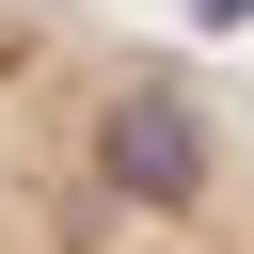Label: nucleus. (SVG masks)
Returning a JSON list of instances; mask_svg holds the SVG:
<instances>
[{
	"label": "nucleus",
	"mask_w": 254,
	"mask_h": 254,
	"mask_svg": "<svg viewBox=\"0 0 254 254\" xmlns=\"http://www.w3.org/2000/svg\"><path fill=\"white\" fill-rule=\"evenodd\" d=\"M0 254H254L238 95L64 0H0Z\"/></svg>",
	"instance_id": "f257e3e1"
}]
</instances>
